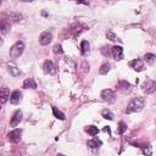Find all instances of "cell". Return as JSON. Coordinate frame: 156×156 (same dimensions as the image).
Instances as JSON below:
<instances>
[{
	"label": "cell",
	"mask_w": 156,
	"mask_h": 156,
	"mask_svg": "<svg viewBox=\"0 0 156 156\" xmlns=\"http://www.w3.org/2000/svg\"><path fill=\"white\" fill-rule=\"evenodd\" d=\"M145 105V99L141 98V96H136V98H133L130 100V102L127 105V108H126V113L129 115V113H133V112H139L143 110Z\"/></svg>",
	"instance_id": "cell-1"
},
{
	"label": "cell",
	"mask_w": 156,
	"mask_h": 156,
	"mask_svg": "<svg viewBox=\"0 0 156 156\" xmlns=\"http://www.w3.org/2000/svg\"><path fill=\"white\" fill-rule=\"evenodd\" d=\"M23 51H24V43L23 41H17L10 49V57L11 58H17L23 54Z\"/></svg>",
	"instance_id": "cell-2"
},
{
	"label": "cell",
	"mask_w": 156,
	"mask_h": 156,
	"mask_svg": "<svg viewBox=\"0 0 156 156\" xmlns=\"http://www.w3.org/2000/svg\"><path fill=\"white\" fill-rule=\"evenodd\" d=\"M101 98L104 101H107L108 104H113L116 101V93L111 89H104L101 91Z\"/></svg>",
	"instance_id": "cell-3"
},
{
	"label": "cell",
	"mask_w": 156,
	"mask_h": 156,
	"mask_svg": "<svg viewBox=\"0 0 156 156\" xmlns=\"http://www.w3.org/2000/svg\"><path fill=\"white\" fill-rule=\"evenodd\" d=\"M141 88H143V90H144L146 94H152V93L155 91V89H156V83H155V80H152V79H146V80L143 83Z\"/></svg>",
	"instance_id": "cell-4"
},
{
	"label": "cell",
	"mask_w": 156,
	"mask_h": 156,
	"mask_svg": "<svg viewBox=\"0 0 156 156\" xmlns=\"http://www.w3.org/2000/svg\"><path fill=\"white\" fill-rule=\"evenodd\" d=\"M111 55L116 61H121L123 58V48L119 45H115L113 48H111Z\"/></svg>",
	"instance_id": "cell-5"
},
{
	"label": "cell",
	"mask_w": 156,
	"mask_h": 156,
	"mask_svg": "<svg viewBox=\"0 0 156 156\" xmlns=\"http://www.w3.org/2000/svg\"><path fill=\"white\" fill-rule=\"evenodd\" d=\"M21 135H22V129H13L9 132L7 138L11 143H18L21 140Z\"/></svg>",
	"instance_id": "cell-6"
},
{
	"label": "cell",
	"mask_w": 156,
	"mask_h": 156,
	"mask_svg": "<svg viewBox=\"0 0 156 156\" xmlns=\"http://www.w3.org/2000/svg\"><path fill=\"white\" fill-rule=\"evenodd\" d=\"M43 71H44L45 74H54L56 72V66L54 65L52 61L46 60L44 62V65H43Z\"/></svg>",
	"instance_id": "cell-7"
},
{
	"label": "cell",
	"mask_w": 156,
	"mask_h": 156,
	"mask_svg": "<svg viewBox=\"0 0 156 156\" xmlns=\"http://www.w3.org/2000/svg\"><path fill=\"white\" fill-rule=\"evenodd\" d=\"M22 116H23L22 111H21V110H16V111L13 112L12 117H11L10 126H11V127H16L17 124H20V122L22 121Z\"/></svg>",
	"instance_id": "cell-8"
},
{
	"label": "cell",
	"mask_w": 156,
	"mask_h": 156,
	"mask_svg": "<svg viewBox=\"0 0 156 156\" xmlns=\"http://www.w3.org/2000/svg\"><path fill=\"white\" fill-rule=\"evenodd\" d=\"M128 66H129L130 68H133L134 71H136V72H140V71L144 69V63H143V61H141L140 58H134V60L129 61Z\"/></svg>",
	"instance_id": "cell-9"
},
{
	"label": "cell",
	"mask_w": 156,
	"mask_h": 156,
	"mask_svg": "<svg viewBox=\"0 0 156 156\" xmlns=\"http://www.w3.org/2000/svg\"><path fill=\"white\" fill-rule=\"evenodd\" d=\"M22 101V93L20 90H15L10 95V102L12 105H18Z\"/></svg>",
	"instance_id": "cell-10"
},
{
	"label": "cell",
	"mask_w": 156,
	"mask_h": 156,
	"mask_svg": "<svg viewBox=\"0 0 156 156\" xmlns=\"http://www.w3.org/2000/svg\"><path fill=\"white\" fill-rule=\"evenodd\" d=\"M51 39H52V34L50 32H43L39 37V43L41 45H48V44H50Z\"/></svg>",
	"instance_id": "cell-11"
},
{
	"label": "cell",
	"mask_w": 156,
	"mask_h": 156,
	"mask_svg": "<svg viewBox=\"0 0 156 156\" xmlns=\"http://www.w3.org/2000/svg\"><path fill=\"white\" fill-rule=\"evenodd\" d=\"M10 99V91L7 88H1L0 89V104H5L7 102V100Z\"/></svg>",
	"instance_id": "cell-12"
},
{
	"label": "cell",
	"mask_w": 156,
	"mask_h": 156,
	"mask_svg": "<svg viewBox=\"0 0 156 156\" xmlns=\"http://www.w3.org/2000/svg\"><path fill=\"white\" fill-rule=\"evenodd\" d=\"M101 145H102V141L100 139H98V138H93L91 140L87 141V146H89L90 149H96V147H99Z\"/></svg>",
	"instance_id": "cell-13"
},
{
	"label": "cell",
	"mask_w": 156,
	"mask_h": 156,
	"mask_svg": "<svg viewBox=\"0 0 156 156\" xmlns=\"http://www.w3.org/2000/svg\"><path fill=\"white\" fill-rule=\"evenodd\" d=\"M80 51H82V55L83 56H88L89 52H90V45L87 40H83L80 43Z\"/></svg>",
	"instance_id": "cell-14"
},
{
	"label": "cell",
	"mask_w": 156,
	"mask_h": 156,
	"mask_svg": "<svg viewBox=\"0 0 156 156\" xmlns=\"http://www.w3.org/2000/svg\"><path fill=\"white\" fill-rule=\"evenodd\" d=\"M23 88L24 89H37V83L33 78H27L23 82Z\"/></svg>",
	"instance_id": "cell-15"
},
{
	"label": "cell",
	"mask_w": 156,
	"mask_h": 156,
	"mask_svg": "<svg viewBox=\"0 0 156 156\" xmlns=\"http://www.w3.org/2000/svg\"><path fill=\"white\" fill-rule=\"evenodd\" d=\"M7 71H9V73H10L11 76H13V77H18V76L22 74V71H21L20 68H17L16 66H13V65H9V66H7Z\"/></svg>",
	"instance_id": "cell-16"
},
{
	"label": "cell",
	"mask_w": 156,
	"mask_h": 156,
	"mask_svg": "<svg viewBox=\"0 0 156 156\" xmlns=\"http://www.w3.org/2000/svg\"><path fill=\"white\" fill-rule=\"evenodd\" d=\"M52 113H54V116H55L57 119H61V121H65V119H66L65 113L61 112L60 110H57V107H55V106H52Z\"/></svg>",
	"instance_id": "cell-17"
},
{
	"label": "cell",
	"mask_w": 156,
	"mask_h": 156,
	"mask_svg": "<svg viewBox=\"0 0 156 156\" xmlns=\"http://www.w3.org/2000/svg\"><path fill=\"white\" fill-rule=\"evenodd\" d=\"M84 130H85L89 135H91V136H94V135H96V134L99 133V129H98V127H95V126H88V127L84 128Z\"/></svg>",
	"instance_id": "cell-18"
},
{
	"label": "cell",
	"mask_w": 156,
	"mask_h": 156,
	"mask_svg": "<svg viewBox=\"0 0 156 156\" xmlns=\"http://www.w3.org/2000/svg\"><path fill=\"white\" fill-rule=\"evenodd\" d=\"M101 116H102L104 118L108 119V121H112V119H113V113H112L108 108H104V110L101 111Z\"/></svg>",
	"instance_id": "cell-19"
},
{
	"label": "cell",
	"mask_w": 156,
	"mask_h": 156,
	"mask_svg": "<svg viewBox=\"0 0 156 156\" xmlns=\"http://www.w3.org/2000/svg\"><path fill=\"white\" fill-rule=\"evenodd\" d=\"M0 29L2 33H7V30L10 29V23L6 20H0Z\"/></svg>",
	"instance_id": "cell-20"
},
{
	"label": "cell",
	"mask_w": 156,
	"mask_h": 156,
	"mask_svg": "<svg viewBox=\"0 0 156 156\" xmlns=\"http://www.w3.org/2000/svg\"><path fill=\"white\" fill-rule=\"evenodd\" d=\"M106 38H107L110 41H117V40L121 41V39H119L112 30H107V33H106Z\"/></svg>",
	"instance_id": "cell-21"
},
{
	"label": "cell",
	"mask_w": 156,
	"mask_h": 156,
	"mask_svg": "<svg viewBox=\"0 0 156 156\" xmlns=\"http://www.w3.org/2000/svg\"><path fill=\"white\" fill-rule=\"evenodd\" d=\"M144 58H145V61H146L149 65H154V63H155V58H156V56H155L154 54H151V52H147V54H145Z\"/></svg>",
	"instance_id": "cell-22"
},
{
	"label": "cell",
	"mask_w": 156,
	"mask_h": 156,
	"mask_svg": "<svg viewBox=\"0 0 156 156\" xmlns=\"http://www.w3.org/2000/svg\"><path fill=\"white\" fill-rule=\"evenodd\" d=\"M110 69H111V65H110L108 62H106V63H104V65L100 67L99 73H100V74H107Z\"/></svg>",
	"instance_id": "cell-23"
},
{
	"label": "cell",
	"mask_w": 156,
	"mask_h": 156,
	"mask_svg": "<svg viewBox=\"0 0 156 156\" xmlns=\"http://www.w3.org/2000/svg\"><path fill=\"white\" fill-rule=\"evenodd\" d=\"M117 88H118L119 90H129L130 84H129L128 82H126V80H119V82H118Z\"/></svg>",
	"instance_id": "cell-24"
},
{
	"label": "cell",
	"mask_w": 156,
	"mask_h": 156,
	"mask_svg": "<svg viewBox=\"0 0 156 156\" xmlns=\"http://www.w3.org/2000/svg\"><path fill=\"white\" fill-rule=\"evenodd\" d=\"M140 147H143V152L145 155H147V156H151L152 155V146L150 144H147L145 146H140Z\"/></svg>",
	"instance_id": "cell-25"
},
{
	"label": "cell",
	"mask_w": 156,
	"mask_h": 156,
	"mask_svg": "<svg viewBox=\"0 0 156 156\" xmlns=\"http://www.w3.org/2000/svg\"><path fill=\"white\" fill-rule=\"evenodd\" d=\"M100 51H101V54H102L105 57L111 56V48H110V46H102V48L100 49Z\"/></svg>",
	"instance_id": "cell-26"
},
{
	"label": "cell",
	"mask_w": 156,
	"mask_h": 156,
	"mask_svg": "<svg viewBox=\"0 0 156 156\" xmlns=\"http://www.w3.org/2000/svg\"><path fill=\"white\" fill-rule=\"evenodd\" d=\"M126 130H127V126H126V123H124V122H119V123H118V134L122 135Z\"/></svg>",
	"instance_id": "cell-27"
},
{
	"label": "cell",
	"mask_w": 156,
	"mask_h": 156,
	"mask_svg": "<svg viewBox=\"0 0 156 156\" xmlns=\"http://www.w3.org/2000/svg\"><path fill=\"white\" fill-rule=\"evenodd\" d=\"M10 16L12 17V20H13L15 22H18V21H21V20H22V15H21V13H18V12H11V13H10Z\"/></svg>",
	"instance_id": "cell-28"
},
{
	"label": "cell",
	"mask_w": 156,
	"mask_h": 156,
	"mask_svg": "<svg viewBox=\"0 0 156 156\" xmlns=\"http://www.w3.org/2000/svg\"><path fill=\"white\" fill-rule=\"evenodd\" d=\"M54 52H55V54H62V52H63L62 46H61L60 44H56V45L54 46Z\"/></svg>",
	"instance_id": "cell-29"
},
{
	"label": "cell",
	"mask_w": 156,
	"mask_h": 156,
	"mask_svg": "<svg viewBox=\"0 0 156 156\" xmlns=\"http://www.w3.org/2000/svg\"><path fill=\"white\" fill-rule=\"evenodd\" d=\"M104 132H107V133H111V130H110V128H108V127H105V128H104Z\"/></svg>",
	"instance_id": "cell-30"
},
{
	"label": "cell",
	"mask_w": 156,
	"mask_h": 156,
	"mask_svg": "<svg viewBox=\"0 0 156 156\" xmlns=\"http://www.w3.org/2000/svg\"><path fill=\"white\" fill-rule=\"evenodd\" d=\"M2 44H4V40H2V39H1V38H0V46H1V45H2Z\"/></svg>",
	"instance_id": "cell-31"
},
{
	"label": "cell",
	"mask_w": 156,
	"mask_h": 156,
	"mask_svg": "<svg viewBox=\"0 0 156 156\" xmlns=\"http://www.w3.org/2000/svg\"><path fill=\"white\" fill-rule=\"evenodd\" d=\"M57 156H65L63 154H57Z\"/></svg>",
	"instance_id": "cell-32"
},
{
	"label": "cell",
	"mask_w": 156,
	"mask_h": 156,
	"mask_svg": "<svg viewBox=\"0 0 156 156\" xmlns=\"http://www.w3.org/2000/svg\"><path fill=\"white\" fill-rule=\"evenodd\" d=\"M0 110H1V104H0Z\"/></svg>",
	"instance_id": "cell-33"
},
{
	"label": "cell",
	"mask_w": 156,
	"mask_h": 156,
	"mask_svg": "<svg viewBox=\"0 0 156 156\" xmlns=\"http://www.w3.org/2000/svg\"><path fill=\"white\" fill-rule=\"evenodd\" d=\"M0 5H1V1H0Z\"/></svg>",
	"instance_id": "cell-34"
}]
</instances>
